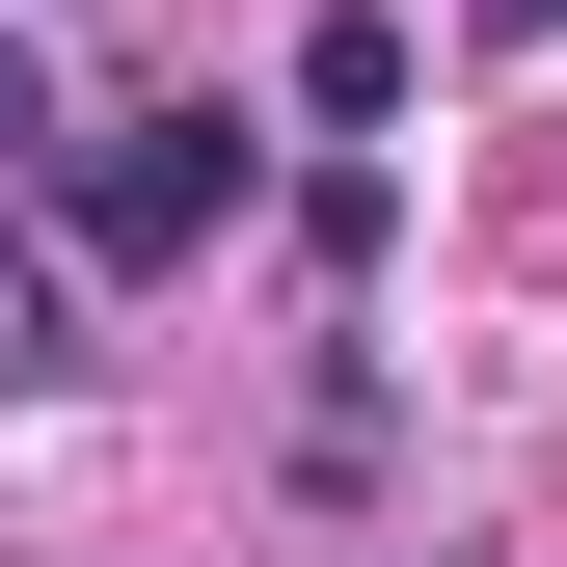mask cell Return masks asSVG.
<instances>
[{"instance_id": "obj_5", "label": "cell", "mask_w": 567, "mask_h": 567, "mask_svg": "<svg viewBox=\"0 0 567 567\" xmlns=\"http://www.w3.org/2000/svg\"><path fill=\"white\" fill-rule=\"evenodd\" d=\"M460 28H486V54H567V0H460Z\"/></svg>"}, {"instance_id": "obj_1", "label": "cell", "mask_w": 567, "mask_h": 567, "mask_svg": "<svg viewBox=\"0 0 567 567\" xmlns=\"http://www.w3.org/2000/svg\"><path fill=\"white\" fill-rule=\"evenodd\" d=\"M244 189H270V135H244V109H109V135H54V217H28V244L109 298V270H189Z\"/></svg>"}, {"instance_id": "obj_4", "label": "cell", "mask_w": 567, "mask_h": 567, "mask_svg": "<svg viewBox=\"0 0 567 567\" xmlns=\"http://www.w3.org/2000/svg\"><path fill=\"white\" fill-rule=\"evenodd\" d=\"M54 135H82V109H54V28L0 0V189H54Z\"/></svg>"}, {"instance_id": "obj_3", "label": "cell", "mask_w": 567, "mask_h": 567, "mask_svg": "<svg viewBox=\"0 0 567 567\" xmlns=\"http://www.w3.org/2000/svg\"><path fill=\"white\" fill-rule=\"evenodd\" d=\"M54 379H82V270L0 217V405H54Z\"/></svg>"}, {"instance_id": "obj_6", "label": "cell", "mask_w": 567, "mask_h": 567, "mask_svg": "<svg viewBox=\"0 0 567 567\" xmlns=\"http://www.w3.org/2000/svg\"><path fill=\"white\" fill-rule=\"evenodd\" d=\"M28 28H54V0H28Z\"/></svg>"}, {"instance_id": "obj_2", "label": "cell", "mask_w": 567, "mask_h": 567, "mask_svg": "<svg viewBox=\"0 0 567 567\" xmlns=\"http://www.w3.org/2000/svg\"><path fill=\"white\" fill-rule=\"evenodd\" d=\"M298 135H324V163L405 135V0H324V28H298Z\"/></svg>"}]
</instances>
